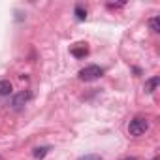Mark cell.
<instances>
[{
    "mask_svg": "<svg viewBox=\"0 0 160 160\" xmlns=\"http://www.w3.org/2000/svg\"><path fill=\"white\" fill-rule=\"evenodd\" d=\"M149 27H151L152 32H160V21H158V17H151L149 19Z\"/></svg>",
    "mask_w": 160,
    "mask_h": 160,
    "instance_id": "52a82bcc",
    "label": "cell"
},
{
    "mask_svg": "<svg viewBox=\"0 0 160 160\" xmlns=\"http://www.w3.org/2000/svg\"><path fill=\"white\" fill-rule=\"evenodd\" d=\"M47 151H49V147H38V149H34V156L36 158H43L47 154Z\"/></svg>",
    "mask_w": 160,
    "mask_h": 160,
    "instance_id": "ba28073f",
    "label": "cell"
},
{
    "mask_svg": "<svg viewBox=\"0 0 160 160\" xmlns=\"http://www.w3.org/2000/svg\"><path fill=\"white\" fill-rule=\"evenodd\" d=\"M28 98H30V92H27V91H23V92L15 94V96H13V100H12V108H13L15 111L23 109V108H25V104L28 102Z\"/></svg>",
    "mask_w": 160,
    "mask_h": 160,
    "instance_id": "3957f363",
    "label": "cell"
},
{
    "mask_svg": "<svg viewBox=\"0 0 160 160\" xmlns=\"http://www.w3.org/2000/svg\"><path fill=\"white\" fill-rule=\"evenodd\" d=\"M12 91H13V87L10 81H0V96H10Z\"/></svg>",
    "mask_w": 160,
    "mask_h": 160,
    "instance_id": "8992f818",
    "label": "cell"
},
{
    "mask_svg": "<svg viewBox=\"0 0 160 160\" xmlns=\"http://www.w3.org/2000/svg\"><path fill=\"white\" fill-rule=\"evenodd\" d=\"M75 15H77V19H79V21H85V17H87V12H85L81 6H75Z\"/></svg>",
    "mask_w": 160,
    "mask_h": 160,
    "instance_id": "9c48e42d",
    "label": "cell"
},
{
    "mask_svg": "<svg viewBox=\"0 0 160 160\" xmlns=\"http://www.w3.org/2000/svg\"><path fill=\"white\" fill-rule=\"evenodd\" d=\"M77 160H102L100 154H83V156H79Z\"/></svg>",
    "mask_w": 160,
    "mask_h": 160,
    "instance_id": "30bf717a",
    "label": "cell"
},
{
    "mask_svg": "<svg viewBox=\"0 0 160 160\" xmlns=\"http://www.w3.org/2000/svg\"><path fill=\"white\" fill-rule=\"evenodd\" d=\"M102 73H104V70L100 68V66H96V64H91V66H85L83 70H79V79L81 81H94V79H98V77H102Z\"/></svg>",
    "mask_w": 160,
    "mask_h": 160,
    "instance_id": "6da1fadb",
    "label": "cell"
},
{
    "mask_svg": "<svg viewBox=\"0 0 160 160\" xmlns=\"http://www.w3.org/2000/svg\"><path fill=\"white\" fill-rule=\"evenodd\" d=\"M158 83H160V77H158V75H152L151 79H147V81H145V92H147V94L154 92L156 87H158Z\"/></svg>",
    "mask_w": 160,
    "mask_h": 160,
    "instance_id": "5b68a950",
    "label": "cell"
},
{
    "mask_svg": "<svg viewBox=\"0 0 160 160\" xmlns=\"http://www.w3.org/2000/svg\"><path fill=\"white\" fill-rule=\"evenodd\" d=\"M87 53H89V47H87V43H75V45L72 47V55H73L75 58H83Z\"/></svg>",
    "mask_w": 160,
    "mask_h": 160,
    "instance_id": "277c9868",
    "label": "cell"
},
{
    "mask_svg": "<svg viewBox=\"0 0 160 160\" xmlns=\"http://www.w3.org/2000/svg\"><path fill=\"white\" fill-rule=\"evenodd\" d=\"M147 128H149V122H147L145 119L138 117V119L130 121V124H128V134H130L132 138H139V136H143V134L147 132Z\"/></svg>",
    "mask_w": 160,
    "mask_h": 160,
    "instance_id": "7a4b0ae2",
    "label": "cell"
}]
</instances>
